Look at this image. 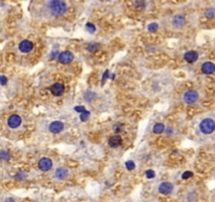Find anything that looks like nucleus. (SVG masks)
Masks as SVG:
<instances>
[{"label":"nucleus","mask_w":215,"mask_h":202,"mask_svg":"<svg viewBox=\"0 0 215 202\" xmlns=\"http://www.w3.org/2000/svg\"><path fill=\"white\" fill-rule=\"evenodd\" d=\"M199 134L202 136H214L215 135V113H212L209 116H206L205 118L199 121L197 125Z\"/></svg>","instance_id":"f257e3e1"},{"label":"nucleus","mask_w":215,"mask_h":202,"mask_svg":"<svg viewBox=\"0 0 215 202\" xmlns=\"http://www.w3.org/2000/svg\"><path fill=\"white\" fill-rule=\"evenodd\" d=\"M49 7L54 16H61L66 12V3L63 0H51Z\"/></svg>","instance_id":"f03ea898"},{"label":"nucleus","mask_w":215,"mask_h":202,"mask_svg":"<svg viewBox=\"0 0 215 202\" xmlns=\"http://www.w3.org/2000/svg\"><path fill=\"white\" fill-rule=\"evenodd\" d=\"M199 99V95L196 91H188L186 94L184 95V101L188 104H192V103H195L197 100Z\"/></svg>","instance_id":"7ed1b4c3"},{"label":"nucleus","mask_w":215,"mask_h":202,"mask_svg":"<svg viewBox=\"0 0 215 202\" xmlns=\"http://www.w3.org/2000/svg\"><path fill=\"white\" fill-rule=\"evenodd\" d=\"M22 122V119L19 115H12L10 116V118L7 119V124L11 129H17L20 126Z\"/></svg>","instance_id":"20e7f679"},{"label":"nucleus","mask_w":215,"mask_h":202,"mask_svg":"<svg viewBox=\"0 0 215 202\" xmlns=\"http://www.w3.org/2000/svg\"><path fill=\"white\" fill-rule=\"evenodd\" d=\"M186 24V18L182 15H175L172 18V25L175 29H181Z\"/></svg>","instance_id":"39448f33"},{"label":"nucleus","mask_w":215,"mask_h":202,"mask_svg":"<svg viewBox=\"0 0 215 202\" xmlns=\"http://www.w3.org/2000/svg\"><path fill=\"white\" fill-rule=\"evenodd\" d=\"M74 59V55L71 53V52H62L60 55L58 56V61L62 64H69L73 61Z\"/></svg>","instance_id":"423d86ee"},{"label":"nucleus","mask_w":215,"mask_h":202,"mask_svg":"<svg viewBox=\"0 0 215 202\" xmlns=\"http://www.w3.org/2000/svg\"><path fill=\"white\" fill-rule=\"evenodd\" d=\"M52 166H53V162L49 158H41L40 161L38 162L39 169H41V171H43V172L50 171L52 169Z\"/></svg>","instance_id":"0eeeda50"},{"label":"nucleus","mask_w":215,"mask_h":202,"mask_svg":"<svg viewBox=\"0 0 215 202\" xmlns=\"http://www.w3.org/2000/svg\"><path fill=\"white\" fill-rule=\"evenodd\" d=\"M158 191L162 195H169L173 191V184L170 183V182H162V183H160Z\"/></svg>","instance_id":"6e6552de"},{"label":"nucleus","mask_w":215,"mask_h":202,"mask_svg":"<svg viewBox=\"0 0 215 202\" xmlns=\"http://www.w3.org/2000/svg\"><path fill=\"white\" fill-rule=\"evenodd\" d=\"M33 48H34V44L30 40H23L19 44V50H20L22 53H30V52L33 50Z\"/></svg>","instance_id":"1a4fd4ad"},{"label":"nucleus","mask_w":215,"mask_h":202,"mask_svg":"<svg viewBox=\"0 0 215 202\" xmlns=\"http://www.w3.org/2000/svg\"><path fill=\"white\" fill-rule=\"evenodd\" d=\"M51 92L54 96H61L63 94V92H65V87L60 82L54 83L51 87Z\"/></svg>","instance_id":"9d476101"},{"label":"nucleus","mask_w":215,"mask_h":202,"mask_svg":"<svg viewBox=\"0 0 215 202\" xmlns=\"http://www.w3.org/2000/svg\"><path fill=\"white\" fill-rule=\"evenodd\" d=\"M201 71L204 74L206 75H211V74L215 73V64L213 62H210V61H207L204 64L201 65Z\"/></svg>","instance_id":"9b49d317"},{"label":"nucleus","mask_w":215,"mask_h":202,"mask_svg":"<svg viewBox=\"0 0 215 202\" xmlns=\"http://www.w3.org/2000/svg\"><path fill=\"white\" fill-rule=\"evenodd\" d=\"M184 59L187 61V62L193 63V62H195V61H197V59H198V53L195 51H189L185 54Z\"/></svg>","instance_id":"f8f14e48"},{"label":"nucleus","mask_w":215,"mask_h":202,"mask_svg":"<svg viewBox=\"0 0 215 202\" xmlns=\"http://www.w3.org/2000/svg\"><path fill=\"white\" fill-rule=\"evenodd\" d=\"M122 143V139L119 135H114L109 139V145L113 149H116V147L120 146Z\"/></svg>","instance_id":"ddd939ff"},{"label":"nucleus","mask_w":215,"mask_h":202,"mask_svg":"<svg viewBox=\"0 0 215 202\" xmlns=\"http://www.w3.org/2000/svg\"><path fill=\"white\" fill-rule=\"evenodd\" d=\"M65 127V124L60 121H54L50 124V130L54 134H57V133H60L61 130Z\"/></svg>","instance_id":"4468645a"},{"label":"nucleus","mask_w":215,"mask_h":202,"mask_svg":"<svg viewBox=\"0 0 215 202\" xmlns=\"http://www.w3.org/2000/svg\"><path fill=\"white\" fill-rule=\"evenodd\" d=\"M69 172L68 169H65V167H60V169H56L55 172V176L57 177L58 179H65L66 176H68Z\"/></svg>","instance_id":"2eb2a0df"},{"label":"nucleus","mask_w":215,"mask_h":202,"mask_svg":"<svg viewBox=\"0 0 215 202\" xmlns=\"http://www.w3.org/2000/svg\"><path fill=\"white\" fill-rule=\"evenodd\" d=\"M10 159H11V154H10L9 151H6V150L0 151V160H2V161H9Z\"/></svg>","instance_id":"dca6fc26"},{"label":"nucleus","mask_w":215,"mask_h":202,"mask_svg":"<svg viewBox=\"0 0 215 202\" xmlns=\"http://www.w3.org/2000/svg\"><path fill=\"white\" fill-rule=\"evenodd\" d=\"M164 130H165V125L162 123H156L154 125V127H153V132L155 134H161Z\"/></svg>","instance_id":"f3484780"},{"label":"nucleus","mask_w":215,"mask_h":202,"mask_svg":"<svg viewBox=\"0 0 215 202\" xmlns=\"http://www.w3.org/2000/svg\"><path fill=\"white\" fill-rule=\"evenodd\" d=\"M205 16H206L207 18H214L215 17V9L214 7H210V9L207 10V11L205 12Z\"/></svg>","instance_id":"a211bd4d"},{"label":"nucleus","mask_w":215,"mask_h":202,"mask_svg":"<svg viewBox=\"0 0 215 202\" xmlns=\"http://www.w3.org/2000/svg\"><path fill=\"white\" fill-rule=\"evenodd\" d=\"M135 6H136L138 10L145 9V0H136V1H135Z\"/></svg>","instance_id":"6ab92c4d"},{"label":"nucleus","mask_w":215,"mask_h":202,"mask_svg":"<svg viewBox=\"0 0 215 202\" xmlns=\"http://www.w3.org/2000/svg\"><path fill=\"white\" fill-rule=\"evenodd\" d=\"M89 117H90V112H88V111H83L80 115V120L81 121H86Z\"/></svg>","instance_id":"aec40b11"},{"label":"nucleus","mask_w":215,"mask_h":202,"mask_svg":"<svg viewBox=\"0 0 215 202\" xmlns=\"http://www.w3.org/2000/svg\"><path fill=\"white\" fill-rule=\"evenodd\" d=\"M98 44L97 43H91L88 45V48H86V50H88L89 52H95L96 50L98 49Z\"/></svg>","instance_id":"412c9836"},{"label":"nucleus","mask_w":215,"mask_h":202,"mask_svg":"<svg viewBox=\"0 0 215 202\" xmlns=\"http://www.w3.org/2000/svg\"><path fill=\"white\" fill-rule=\"evenodd\" d=\"M148 29L150 32H156L158 29V24L157 23H151L149 26H148Z\"/></svg>","instance_id":"4be33fe9"},{"label":"nucleus","mask_w":215,"mask_h":202,"mask_svg":"<svg viewBox=\"0 0 215 202\" xmlns=\"http://www.w3.org/2000/svg\"><path fill=\"white\" fill-rule=\"evenodd\" d=\"M125 166H127V169H129V171H132V169H135V164L133 161H127L125 162Z\"/></svg>","instance_id":"5701e85b"},{"label":"nucleus","mask_w":215,"mask_h":202,"mask_svg":"<svg viewBox=\"0 0 215 202\" xmlns=\"http://www.w3.org/2000/svg\"><path fill=\"white\" fill-rule=\"evenodd\" d=\"M86 29H88L90 33H94V32L96 31L95 26H94L92 23H86Z\"/></svg>","instance_id":"b1692460"},{"label":"nucleus","mask_w":215,"mask_h":202,"mask_svg":"<svg viewBox=\"0 0 215 202\" xmlns=\"http://www.w3.org/2000/svg\"><path fill=\"white\" fill-rule=\"evenodd\" d=\"M192 176H193V173H191V172H185V173L181 175V178L182 179H188V178H190V177H192Z\"/></svg>","instance_id":"393cba45"},{"label":"nucleus","mask_w":215,"mask_h":202,"mask_svg":"<svg viewBox=\"0 0 215 202\" xmlns=\"http://www.w3.org/2000/svg\"><path fill=\"white\" fill-rule=\"evenodd\" d=\"M145 175H147V177H148V178H150V179H152V178H154V177H155V173L152 171V169H149V171L145 172Z\"/></svg>","instance_id":"a878e982"},{"label":"nucleus","mask_w":215,"mask_h":202,"mask_svg":"<svg viewBox=\"0 0 215 202\" xmlns=\"http://www.w3.org/2000/svg\"><path fill=\"white\" fill-rule=\"evenodd\" d=\"M114 130H115V133H120V132H122V130H123V125H122V124H117V125H115Z\"/></svg>","instance_id":"bb28decb"},{"label":"nucleus","mask_w":215,"mask_h":202,"mask_svg":"<svg viewBox=\"0 0 215 202\" xmlns=\"http://www.w3.org/2000/svg\"><path fill=\"white\" fill-rule=\"evenodd\" d=\"M6 82H7V79H6V78L4 77V76H0V84L6 85Z\"/></svg>","instance_id":"cd10ccee"},{"label":"nucleus","mask_w":215,"mask_h":202,"mask_svg":"<svg viewBox=\"0 0 215 202\" xmlns=\"http://www.w3.org/2000/svg\"><path fill=\"white\" fill-rule=\"evenodd\" d=\"M75 111L76 112H79V113H82L83 111H86V108H85V107H76Z\"/></svg>","instance_id":"c85d7f7f"}]
</instances>
